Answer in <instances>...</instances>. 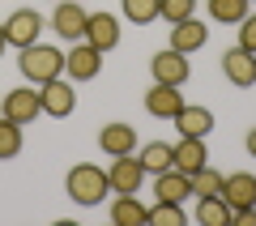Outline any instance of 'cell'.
I'll list each match as a JSON object with an SVG mask.
<instances>
[{"mask_svg":"<svg viewBox=\"0 0 256 226\" xmlns=\"http://www.w3.org/2000/svg\"><path fill=\"white\" fill-rule=\"evenodd\" d=\"M64 192L77 200V205H102V196L111 192V180H107V171L102 166H94V162H77L73 171L64 175Z\"/></svg>","mask_w":256,"mask_h":226,"instance_id":"1","label":"cell"},{"mask_svg":"<svg viewBox=\"0 0 256 226\" xmlns=\"http://www.w3.org/2000/svg\"><path fill=\"white\" fill-rule=\"evenodd\" d=\"M18 68L30 86H43L52 77H64V52L60 47H47V43H30V47H22Z\"/></svg>","mask_w":256,"mask_h":226,"instance_id":"2","label":"cell"},{"mask_svg":"<svg viewBox=\"0 0 256 226\" xmlns=\"http://www.w3.org/2000/svg\"><path fill=\"white\" fill-rule=\"evenodd\" d=\"M38 102H43V116H52V120H68L77 111V90L64 77H52V82H43L38 86Z\"/></svg>","mask_w":256,"mask_h":226,"instance_id":"3","label":"cell"},{"mask_svg":"<svg viewBox=\"0 0 256 226\" xmlns=\"http://www.w3.org/2000/svg\"><path fill=\"white\" fill-rule=\"evenodd\" d=\"M0 116L13 120V124H34L43 116V102H38V90L34 86H22V90H9L0 98Z\"/></svg>","mask_w":256,"mask_h":226,"instance_id":"4","label":"cell"},{"mask_svg":"<svg viewBox=\"0 0 256 226\" xmlns=\"http://www.w3.org/2000/svg\"><path fill=\"white\" fill-rule=\"evenodd\" d=\"M64 72H68V82H94L102 72V52L82 38V43L68 47V56H64Z\"/></svg>","mask_w":256,"mask_h":226,"instance_id":"5","label":"cell"},{"mask_svg":"<svg viewBox=\"0 0 256 226\" xmlns=\"http://www.w3.org/2000/svg\"><path fill=\"white\" fill-rule=\"evenodd\" d=\"M150 72H154V82L158 86H184L192 77V64H188V56L184 52H158L154 60H150Z\"/></svg>","mask_w":256,"mask_h":226,"instance_id":"6","label":"cell"},{"mask_svg":"<svg viewBox=\"0 0 256 226\" xmlns=\"http://www.w3.org/2000/svg\"><path fill=\"white\" fill-rule=\"evenodd\" d=\"M222 72H226V82L239 86V90H252L256 86V52H248V47H230L226 56H222Z\"/></svg>","mask_w":256,"mask_h":226,"instance_id":"7","label":"cell"},{"mask_svg":"<svg viewBox=\"0 0 256 226\" xmlns=\"http://www.w3.org/2000/svg\"><path fill=\"white\" fill-rule=\"evenodd\" d=\"M98 150L107 158H120V154H137V128L124 124V120H111V124L98 128Z\"/></svg>","mask_w":256,"mask_h":226,"instance_id":"8","label":"cell"},{"mask_svg":"<svg viewBox=\"0 0 256 226\" xmlns=\"http://www.w3.org/2000/svg\"><path fill=\"white\" fill-rule=\"evenodd\" d=\"M86 22H90V13H86L77 0H60V4H56V13H52L56 34L68 38V43H82V38H86Z\"/></svg>","mask_w":256,"mask_h":226,"instance_id":"9","label":"cell"},{"mask_svg":"<svg viewBox=\"0 0 256 226\" xmlns=\"http://www.w3.org/2000/svg\"><path fill=\"white\" fill-rule=\"evenodd\" d=\"M38 34H43V18H38L34 9H18L13 18H4V38H9V47H30L38 43Z\"/></svg>","mask_w":256,"mask_h":226,"instance_id":"10","label":"cell"},{"mask_svg":"<svg viewBox=\"0 0 256 226\" xmlns=\"http://www.w3.org/2000/svg\"><path fill=\"white\" fill-rule=\"evenodd\" d=\"M171 166L184 171V175H196L201 166H210L205 136H180V145H171Z\"/></svg>","mask_w":256,"mask_h":226,"instance_id":"11","label":"cell"},{"mask_svg":"<svg viewBox=\"0 0 256 226\" xmlns=\"http://www.w3.org/2000/svg\"><path fill=\"white\" fill-rule=\"evenodd\" d=\"M86 43H94L102 56L116 52V47H120V18H116V13H107V9L90 13V22H86Z\"/></svg>","mask_w":256,"mask_h":226,"instance_id":"12","label":"cell"},{"mask_svg":"<svg viewBox=\"0 0 256 226\" xmlns=\"http://www.w3.org/2000/svg\"><path fill=\"white\" fill-rule=\"evenodd\" d=\"M107 180H111V192H137L141 180H146V166H141V158L120 154V158H111Z\"/></svg>","mask_w":256,"mask_h":226,"instance_id":"13","label":"cell"},{"mask_svg":"<svg viewBox=\"0 0 256 226\" xmlns=\"http://www.w3.org/2000/svg\"><path fill=\"white\" fill-rule=\"evenodd\" d=\"M180 107H184V94H180V86H150L146 90V111L154 120H175L180 116Z\"/></svg>","mask_w":256,"mask_h":226,"instance_id":"14","label":"cell"},{"mask_svg":"<svg viewBox=\"0 0 256 226\" xmlns=\"http://www.w3.org/2000/svg\"><path fill=\"white\" fill-rule=\"evenodd\" d=\"M222 200H226L230 209H248V205H256V175H252V171L222 175Z\"/></svg>","mask_w":256,"mask_h":226,"instance_id":"15","label":"cell"},{"mask_svg":"<svg viewBox=\"0 0 256 226\" xmlns=\"http://www.w3.org/2000/svg\"><path fill=\"white\" fill-rule=\"evenodd\" d=\"M205 43H210V30H205V22L184 18V22H175V26H171V52L192 56V52H201Z\"/></svg>","mask_w":256,"mask_h":226,"instance_id":"16","label":"cell"},{"mask_svg":"<svg viewBox=\"0 0 256 226\" xmlns=\"http://www.w3.org/2000/svg\"><path fill=\"white\" fill-rule=\"evenodd\" d=\"M154 196L158 200H188L192 196V175H184V171H175V166H166V171H158L154 175Z\"/></svg>","mask_w":256,"mask_h":226,"instance_id":"17","label":"cell"},{"mask_svg":"<svg viewBox=\"0 0 256 226\" xmlns=\"http://www.w3.org/2000/svg\"><path fill=\"white\" fill-rule=\"evenodd\" d=\"M111 222L116 226H146L150 209L137 200V192H116V200H111Z\"/></svg>","mask_w":256,"mask_h":226,"instance_id":"18","label":"cell"},{"mask_svg":"<svg viewBox=\"0 0 256 226\" xmlns=\"http://www.w3.org/2000/svg\"><path fill=\"white\" fill-rule=\"evenodd\" d=\"M171 124L180 128V136H210L214 132V111L210 107H188V102H184L180 116H175Z\"/></svg>","mask_w":256,"mask_h":226,"instance_id":"19","label":"cell"},{"mask_svg":"<svg viewBox=\"0 0 256 226\" xmlns=\"http://www.w3.org/2000/svg\"><path fill=\"white\" fill-rule=\"evenodd\" d=\"M196 222L201 226H230V205L222 196H196Z\"/></svg>","mask_w":256,"mask_h":226,"instance_id":"20","label":"cell"},{"mask_svg":"<svg viewBox=\"0 0 256 226\" xmlns=\"http://www.w3.org/2000/svg\"><path fill=\"white\" fill-rule=\"evenodd\" d=\"M248 4L252 0H210V18L222 22V26H239L248 18Z\"/></svg>","mask_w":256,"mask_h":226,"instance_id":"21","label":"cell"},{"mask_svg":"<svg viewBox=\"0 0 256 226\" xmlns=\"http://www.w3.org/2000/svg\"><path fill=\"white\" fill-rule=\"evenodd\" d=\"M22 145H26V136H22V124H13V120L0 116V162L18 158V154H22Z\"/></svg>","mask_w":256,"mask_h":226,"instance_id":"22","label":"cell"},{"mask_svg":"<svg viewBox=\"0 0 256 226\" xmlns=\"http://www.w3.org/2000/svg\"><path fill=\"white\" fill-rule=\"evenodd\" d=\"M137 158H141V166H146V175H158V171L171 166V145H166V141H150Z\"/></svg>","mask_w":256,"mask_h":226,"instance_id":"23","label":"cell"},{"mask_svg":"<svg viewBox=\"0 0 256 226\" xmlns=\"http://www.w3.org/2000/svg\"><path fill=\"white\" fill-rule=\"evenodd\" d=\"M150 226H184V205L180 200H158L150 209Z\"/></svg>","mask_w":256,"mask_h":226,"instance_id":"24","label":"cell"},{"mask_svg":"<svg viewBox=\"0 0 256 226\" xmlns=\"http://www.w3.org/2000/svg\"><path fill=\"white\" fill-rule=\"evenodd\" d=\"M124 22H137V26L158 22V0H124Z\"/></svg>","mask_w":256,"mask_h":226,"instance_id":"25","label":"cell"},{"mask_svg":"<svg viewBox=\"0 0 256 226\" xmlns=\"http://www.w3.org/2000/svg\"><path fill=\"white\" fill-rule=\"evenodd\" d=\"M192 192L196 196H222V175L214 166H201V171L192 175Z\"/></svg>","mask_w":256,"mask_h":226,"instance_id":"26","label":"cell"},{"mask_svg":"<svg viewBox=\"0 0 256 226\" xmlns=\"http://www.w3.org/2000/svg\"><path fill=\"white\" fill-rule=\"evenodd\" d=\"M192 9H196V0H158V18H166L175 26V22L192 18Z\"/></svg>","mask_w":256,"mask_h":226,"instance_id":"27","label":"cell"},{"mask_svg":"<svg viewBox=\"0 0 256 226\" xmlns=\"http://www.w3.org/2000/svg\"><path fill=\"white\" fill-rule=\"evenodd\" d=\"M239 47L256 52V13H248V18L239 22Z\"/></svg>","mask_w":256,"mask_h":226,"instance_id":"28","label":"cell"},{"mask_svg":"<svg viewBox=\"0 0 256 226\" xmlns=\"http://www.w3.org/2000/svg\"><path fill=\"white\" fill-rule=\"evenodd\" d=\"M230 222H235V226H256V205H248V209H230Z\"/></svg>","mask_w":256,"mask_h":226,"instance_id":"29","label":"cell"},{"mask_svg":"<svg viewBox=\"0 0 256 226\" xmlns=\"http://www.w3.org/2000/svg\"><path fill=\"white\" fill-rule=\"evenodd\" d=\"M244 145H248V154L256 158V128H248V136H244Z\"/></svg>","mask_w":256,"mask_h":226,"instance_id":"30","label":"cell"},{"mask_svg":"<svg viewBox=\"0 0 256 226\" xmlns=\"http://www.w3.org/2000/svg\"><path fill=\"white\" fill-rule=\"evenodd\" d=\"M4 47H9V38H4V22H0V52H4Z\"/></svg>","mask_w":256,"mask_h":226,"instance_id":"31","label":"cell"}]
</instances>
